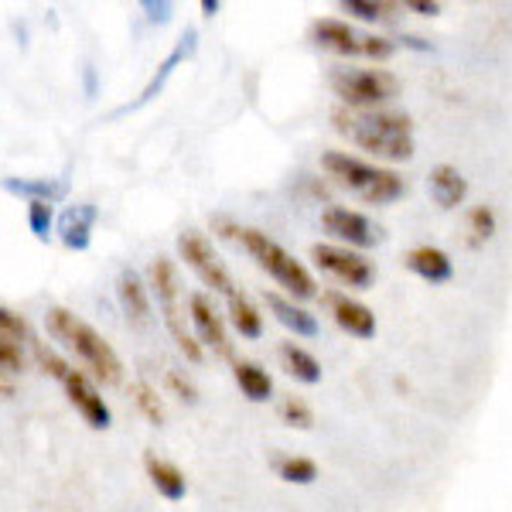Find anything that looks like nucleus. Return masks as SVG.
Instances as JSON below:
<instances>
[{
  "label": "nucleus",
  "mask_w": 512,
  "mask_h": 512,
  "mask_svg": "<svg viewBox=\"0 0 512 512\" xmlns=\"http://www.w3.org/2000/svg\"><path fill=\"white\" fill-rule=\"evenodd\" d=\"M229 315H233L236 332L243 338H260L263 335V318H260V311L253 308V301L246 294H236L233 301H229Z\"/></svg>",
  "instance_id": "nucleus-25"
},
{
  "label": "nucleus",
  "mask_w": 512,
  "mask_h": 512,
  "mask_svg": "<svg viewBox=\"0 0 512 512\" xmlns=\"http://www.w3.org/2000/svg\"><path fill=\"white\" fill-rule=\"evenodd\" d=\"M117 297H120V308L127 321L134 328H144L151 321V301H147V287L134 270H123L117 280Z\"/></svg>",
  "instance_id": "nucleus-15"
},
{
  "label": "nucleus",
  "mask_w": 512,
  "mask_h": 512,
  "mask_svg": "<svg viewBox=\"0 0 512 512\" xmlns=\"http://www.w3.org/2000/svg\"><path fill=\"white\" fill-rule=\"evenodd\" d=\"M45 325H48V332L59 338V342H65L72 352L79 355L82 366L93 369L96 379H103V383H110V386L123 379L120 355L113 352V345L106 342V338L99 335L93 325H86V321L76 318L72 311H65V308H48L45 311Z\"/></svg>",
  "instance_id": "nucleus-3"
},
{
  "label": "nucleus",
  "mask_w": 512,
  "mask_h": 512,
  "mask_svg": "<svg viewBox=\"0 0 512 512\" xmlns=\"http://www.w3.org/2000/svg\"><path fill=\"white\" fill-rule=\"evenodd\" d=\"M280 417H284V424L301 427V431H308V427L315 424V414H311V407L304 400H297V396H287V400L280 403Z\"/></svg>",
  "instance_id": "nucleus-31"
},
{
  "label": "nucleus",
  "mask_w": 512,
  "mask_h": 512,
  "mask_svg": "<svg viewBox=\"0 0 512 512\" xmlns=\"http://www.w3.org/2000/svg\"><path fill=\"white\" fill-rule=\"evenodd\" d=\"M321 168L328 171V178H335L338 185H345L352 195H359L369 205H393L396 198L407 195V181L396 175V171L352 158L345 151H328L321 158Z\"/></svg>",
  "instance_id": "nucleus-4"
},
{
  "label": "nucleus",
  "mask_w": 512,
  "mask_h": 512,
  "mask_svg": "<svg viewBox=\"0 0 512 512\" xmlns=\"http://www.w3.org/2000/svg\"><path fill=\"white\" fill-rule=\"evenodd\" d=\"M181 41H185V45H178L175 52H171L168 59H164V62L158 65V76H154L151 82H147V86H144V93H140V99H137V103H134V106H123V110H117V113H113V117H120V113H127V110H137V106H144L147 99H154V93H161L164 79H168L171 72H175V65H178V62H181V59H185V55H188V48H192L195 35H192V31H188V38H181Z\"/></svg>",
  "instance_id": "nucleus-24"
},
{
  "label": "nucleus",
  "mask_w": 512,
  "mask_h": 512,
  "mask_svg": "<svg viewBox=\"0 0 512 512\" xmlns=\"http://www.w3.org/2000/svg\"><path fill=\"white\" fill-rule=\"evenodd\" d=\"M144 468H147V478H151V485L158 489V495H164L168 502L185 499L188 478H185V472H181L178 465H171V461L158 458V454H144Z\"/></svg>",
  "instance_id": "nucleus-17"
},
{
  "label": "nucleus",
  "mask_w": 512,
  "mask_h": 512,
  "mask_svg": "<svg viewBox=\"0 0 512 512\" xmlns=\"http://www.w3.org/2000/svg\"><path fill=\"white\" fill-rule=\"evenodd\" d=\"M134 400L140 407V414H144L147 420H151L154 427L164 424V407H161V396L158 390H151L147 383H134Z\"/></svg>",
  "instance_id": "nucleus-29"
},
{
  "label": "nucleus",
  "mask_w": 512,
  "mask_h": 512,
  "mask_svg": "<svg viewBox=\"0 0 512 512\" xmlns=\"http://www.w3.org/2000/svg\"><path fill=\"white\" fill-rule=\"evenodd\" d=\"M14 396V373L0 369V400H11Z\"/></svg>",
  "instance_id": "nucleus-35"
},
{
  "label": "nucleus",
  "mask_w": 512,
  "mask_h": 512,
  "mask_svg": "<svg viewBox=\"0 0 512 512\" xmlns=\"http://www.w3.org/2000/svg\"><path fill=\"white\" fill-rule=\"evenodd\" d=\"M311 256L325 274H332L338 284L345 287H369L376 280V267L366 260L362 253L349 250V246H335V243H315L311 246Z\"/></svg>",
  "instance_id": "nucleus-9"
},
{
  "label": "nucleus",
  "mask_w": 512,
  "mask_h": 512,
  "mask_svg": "<svg viewBox=\"0 0 512 512\" xmlns=\"http://www.w3.org/2000/svg\"><path fill=\"white\" fill-rule=\"evenodd\" d=\"M188 318H192V325H195L198 342L209 345L222 359H233V342H229V335H226V325H222V318L216 315L212 301L202 291H195L188 297Z\"/></svg>",
  "instance_id": "nucleus-12"
},
{
  "label": "nucleus",
  "mask_w": 512,
  "mask_h": 512,
  "mask_svg": "<svg viewBox=\"0 0 512 512\" xmlns=\"http://www.w3.org/2000/svg\"><path fill=\"white\" fill-rule=\"evenodd\" d=\"M164 379H168V386H171V390H175L185 403H195V400H198V390H195L192 383H188V379H181V376L175 373V369H168V373H164Z\"/></svg>",
  "instance_id": "nucleus-33"
},
{
  "label": "nucleus",
  "mask_w": 512,
  "mask_h": 512,
  "mask_svg": "<svg viewBox=\"0 0 512 512\" xmlns=\"http://www.w3.org/2000/svg\"><path fill=\"white\" fill-rule=\"evenodd\" d=\"M427 188H431V198L441 209H458L468 195V181L454 164H437L431 175H427Z\"/></svg>",
  "instance_id": "nucleus-16"
},
{
  "label": "nucleus",
  "mask_w": 512,
  "mask_h": 512,
  "mask_svg": "<svg viewBox=\"0 0 512 512\" xmlns=\"http://www.w3.org/2000/svg\"><path fill=\"white\" fill-rule=\"evenodd\" d=\"M407 267L414 270L420 280H427V284H444V280H451L454 274L451 256L444 250H437V246H414V250L407 253Z\"/></svg>",
  "instance_id": "nucleus-19"
},
{
  "label": "nucleus",
  "mask_w": 512,
  "mask_h": 512,
  "mask_svg": "<svg viewBox=\"0 0 512 512\" xmlns=\"http://www.w3.org/2000/svg\"><path fill=\"white\" fill-rule=\"evenodd\" d=\"M35 355H38V366L45 369L48 376H55V379H59V383L65 379V373H69V369H72V366H65V362L59 359V355H55L52 349H48V345H41V342L35 345Z\"/></svg>",
  "instance_id": "nucleus-32"
},
{
  "label": "nucleus",
  "mask_w": 512,
  "mask_h": 512,
  "mask_svg": "<svg viewBox=\"0 0 512 512\" xmlns=\"http://www.w3.org/2000/svg\"><path fill=\"white\" fill-rule=\"evenodd\" d=\"M277 475L284 478V482L291 485H311L318 478V465L311 458H297V454H291V458H277L274 461Z\"/></svg>",
  "instance_id": "nucleus-26"
},
{
  "label": "nucleus",
  "mask_w": 512,
  "mask_h": 512,
  "mask_svg": "<svg viewBox=\"0 0 512 512\" xmlns=\"http://www.w3.org/2000/svg\"><path fill=\"white\" fill-rule=\"evenodd\" d=\"M99 212L96 205H72V209L62 212L59 219V236L62 243L69 246V250H89V243H93V226H96Z\"/></svg>",
  "instance_id": "nucleus-14"
},
{
  "label": "nucleus",
  "mask_w": 512,
  "mask_h": 512,
  "mask_svg": "<svg viewBox=\"0 0 512 512\" xmlns=\"http://www.w3.org/2000/svg\"><path fill=\"white\" fill-rule=\"evenodd\" d=\"M332 89L349 110H376L400 93V79L386 69H335Z\"/></svg>",
  "instance_id": "nucleus-6"
},
{
  "label": "nucleus",
  "mask_w": 512,
  "mask_h": 512,
  "mask_svg": "<svg viewBox=\"0 0 512 512\" xmlns=\"http://www.w3.org/2000/svg\"><path fill=\"white\" fill-rule=\"evenodd\" d=\"M144 11H147V18H151V21H161V24L171 18V4H151V0H147Z\"/></svg>",
  "instance_id": "nucleus-34"
},
{
  "label": "nucleus",
  "mask_w": 512,
  "mask_h": 512,
  "mask_svg": "<svg viewBox=\"0 0 512 512\" xmlns=\"http://www.w3.org/2000/svg\"><path fill=\"white\" fill-rule=\"evenodd\" d=\"M468 243L472 246H482L489 243V239L495 236V212L489 209V205H475L472 212H468Z\"/></svg>",
  "instance_id": "nucleus-27"
},
{
  "label": "nucleus",
  "mask_w": 512,
  "mask_h": 512,
  "mask_svg": "<svg viewBox=\"0 0 512 512\" xmlns=\"http://www.w3.org/2000/svg\"><path fill=\"white\" fill-rule=\"evenodd\" d=\"M332 123L342 137H349L355 147L376 154L383 161H410L414 158V123L403 113L390 110H349L338 106Z\"/></svg>",
  "instance_id": "nucleus-1"
},
{
  "label": "nucleus",
  "mask_w": 512,
  "mask_h": 512,
  "mask_svg": "<svg viewBox=\"0 0 512 512\" xmlns=\"http://www.w3.org/2000/svg\"><path fill=\"white\" fill-rule=\"evenodd\" d=\"M321 226H325V233L338 239L342 246H359V250H366V246H376L383 233H379V226H373L362 212L355 209H345V205H332V209H325V216H321Z\"/></svg>",
  "instance_id": "nucleus-10"
},
{
  "label": "nucleus",
  "mask_w": 512,
  "mask_h": 512,
  "mask_svg": "<svg viewBox=\"0 0 512 512\" xmlns=\"http://www.w3.org/2000/svg\"><path fill=\"white\" fill-rule=\"evenodd\" d=\"M219 229H222V236L236 239L280 287H287L291 297H297V301H308V297L318 294V284H315V277L308 274V267H304L301 260H294L277 239H270L267 233H260V229H253V226L239 229V226H229V222H219Z\"/></svg>",
  "instance_id": "nucleus-2"
},
{
  "label": "nucleus",
  "mask_w": 512,
  "mask_h": 512,
  "mask_svg": "<svg viewBox=\"0 0 512 512\" xmlns=\"http://www.w3.org/2000/svg\"><path fill=\"white\" fill-rule=\"evenodd\" d=\"M311 38L315 45L328 48L335 55H349V59H373V62H386L396 52L390 38H376V35H359L355 28H349L338 18H321L311 24Z\"/></svg>",
  "instance_id": "nucleus-7"
},
{
  "label": "nucleus",
  "mask_w": 512,
  "mask_h": 512,
  "mask_svg": "<svg viewBox=\"0 0 512 512\" xmlns=\"http://www.w3.org/2000/svg\"><path fill=\"white\" fill-rule=\"evenodd\" d=\"M233 376H236L243 396H246V400H253V403L270 400V393H274V379L267 376V369L256 366V362H236Z\"/></svg>",
  "instance_id": "nucleus-23"
},
{
  "label": "nucleus",
  "mask_w": 512,
  "mask_h": 512,
  "mask_svg": "<svg viewBox=\"0 0 512 512\" xmlns=\"http://www.w3.org/2000/svg\"><path fill=\"white\" fill-rule=\"evenodd\" d=\"M410 11H420V14H437V4H417V0H410Z\"/></svg>",
  "instance_id": "nucleus-36"
},
{
  "label": "nucleus",
  "mask_w": 512,
  "mask_h": 512,
  "mask_svg": "<svg viewBox=\"0 0 512 512\" xmlns=\"http://www.w3.org/2000/svg\"><path fill=\"white\" fill-rule=\"evenodd\" d=\"M0 188L11 195H24L28 202H59L69 195V181H55V178H4Z\"/></svg>",
  "instance_id": "nucleus-20"
},
{
  "label": "nucleus",
  "mask_w": 512,
  "mask_h": 512,
  "mask_svg": "<svg viewBox=\"0 0 512 512\" xmlns=\"http://www.w3.org/2000/svg\"><path fill=\"white\" fill-rule=\"evenodd\" d=\"M24 338H28V325H24L14 311L0 308V369H7V373H18Z\"/></svg>",
  "instance_id": "nucleus-18"
},
{
  "label": "nucleus",
  "mask_w": 512,
  "mask_h": 512,
  "mask_svg": "<svg viewBox=\"0 0 512 512\" xmlns=\"http://www.w3.org/2000/svg\"><path fill=\"white\" fill-rule=\"evenodd\" d=\"M28 226L35 239L48 243L52 239V229H55V209L52 202H28Z\"/></svg>",
  "instance_id": "nucleus-28"
},
{
  "label": "nucleus",
  "mask_w": 512,
  "mask_h": 512,
  "mask_svg": "<svg viewBox=\"0 0 512 512\" xmlns=\"http://www.w3.org/2000/svg\"><path fill=\"white\" fill-rule=\"evenodd\" d=\"M267 304H270V311H274V318L280 321V325L291 328L294 335H301V338H315L318 335V318L311 315V311H304L301 304L287 301V297H280L274 291L267 294Z\"/></svg>",
  "instance_id": "nucleus-21"
},
{
  "label": "nucleus",
  "mask_w": 512,
  "mask_h": 512,
  "mask_svg": "<svg viewBox=\"0 0 512 512\" xmlns=\"http://www.w3.org/2000/svg\"><path fill=\"white\" fill-rule=\"evenodd\" d=\"M342 11L355 14L359 21H386L393 7L390 4H379V0H345Z\"/></svg>",
  "instance_id": "nucleus-30"
},
{
  "label": "nucleus",
  "mask_w": 512,
  "mask_h": 512,
  "mask_svg": "<svg viewBox=\"0 0 512 512\" xmlns=\"http://www.w3.org/2000/svg\"><path fill=\"white\" fill-rule=\"evenodd\" d=\"M277 352H280V362H284V369L294 379H301V383H308V386L321 383V362L308 349H301V345H294V342H280Z\"/></svg>",
  "instance_id": "nucleus-22"
},
{
  "label": "nucleus",
  "mask_w": 512,
  "mask_h": 512,
  "mask_svg": "<svg viewBox=\"0 0 512 512\" xmlns=\"http://www.w3.org/2000/svg\"><path fill=\"white\" fill-rule=\"evenodd\" d=\"M321 301H325L328 315L335 318V325L342 328V332H349L352 338H373L376 335V315H373V308H366L362 301H355V297L342 294V291L321 294Z\"/></svg>",
  "instance_id": "nucleus-13"
},
{
  "label": "nucleus",
  "mask_w": 512,
  "mask_h": 512,
  "mask_svg": "<svg viewBox=\"0 0 512 512\" xmlns=\"http://www.w3.org/2000/svg\"><path fill=\"white\" fill-rule=\"evenodd\" d=\"M202 11H205V14H209V18H212V14L219 11V4H216V0H202Z\"/></svg>",
  "instance_id": "nucleus-37"
},
{
  "label": "nucleus",
  "mask_w": 512,
  "mask_h": 512,
  "mask_svg": "<svg viewBox=\"0 0 512 512\" xmlns=\"http://www.w3.org/2000/svg\"><path fill=\"white\" fill-rule=\"evenodd\" d=\"M65 393H69V403L79 410L82 420H86L89 427H96V431H106V427L113 424V414L110 407H106L103 393L96 390V383L89 379L86 373H79V369H69L62 379Z\"/></svg>",
  "instance_id": "nucleus-11"
},
{
  "label": "nucleus",
  "mask_w": 512,
  "mask_h": 512,
  "mask_svg": "<svg viewBox=\"0 0 512 512\" xmlns=\"http://www.w3.org/2000/svg\"><path fill=\"white\" fill-rule=\"evenodd\" d=\"M178 253L181 260L188 263V267L195 270L198 280H202L205 287H212V291H219L226 301H233V297L239 294L233 277H229V270L222 267V260L216 253H212L209 239H205L202 233H195V229H185V233L178 236Z\"/></svg>",
  "instance_id": "nucleus-8"
},
{
  "label": "nucleus",
  "mask_w": 512,
  "mask_h": 512,
  "mask_svg": "<svg viewBox=\"0 0 512 512\" xmlns=\"http://www.w3.org/2000/svg\"><path fill=\"white\" fill-rule=\"evenodd\" d=\"M151 291L158 294L164 328L171 332L178 349L185 352V359L188 362H202V345L195 342L192 332H188V325H185V308H181V280H178L175 260H168V256H154V263H151Z\"/></svg>",
  "instance_id": "nucleus-5"
}]
</instances>
